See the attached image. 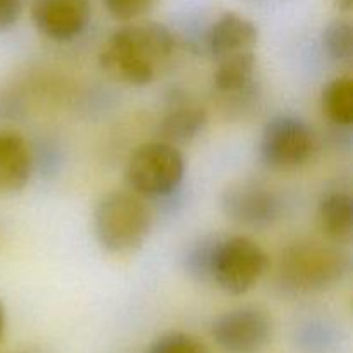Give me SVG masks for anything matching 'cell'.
<instances>
[{"label": "cell", "instance_id": "6da1fadb", "mask_svg": "<svg viewBox=\"0 0 353 353\" xmlns=\"http://www.w3.org/2000/svg\"><path fill=\"white\" fill-rule=\"evenodd\" d=\"M176 50L174 33L155 21H131L117 28L100 50V68L128 86L150 85Z\"/></svg>", "mask_w": 353, "mask_h": 353}, {"label": "cell", "instance_id": "7a4b0ae2", "mask_svg": "<svg viewBox=\"0 0 353 353\" xmlns=\"http://www.w3.org/2000/svg\"><path fill=\"white\" fill-rule=\"evenodd\" d=\"M348 268V255L336 243L296 241L283 252L278 278L285 292L310 295L336 286Z\"/></svg>", "mask_w": 353, "mask_h": 353}, {"label": "cell", "instance_id": "3957f363", "mask_svg": "<svg viewBox=\"0 0 353 353\" xmlns=\"http://www.w3.org/2000/svg\"><path fill=\"white\" fill-rule=\"evenodd\" d=\"M152 230V212L145 199L133 192H112L97 203L93 231L100 247L124 255L138 250Z\"/></svg>", "mask_w": 353, "mask_h": 353}, {"label": "cell", "instance_id": "277c9868", "mask_svg": "<svg viewBox=\"0 0 353 353\" xmlns=\"http://www.w3.org/2000/svg\"><path fill=\"white\" fill-rule=\"evenodd\" d=\"M126 183L141 199H162L174 193L185 178V157L165 141L140 145L126 165Z\"/></svg>", "mask_w": 353, "mask_h": 353}, {"label": "cell", "instance_id": "5b68a950", "mask_svg": "<svg viewBox=\"0 0 353 353\" xmlns=\"http://www.w3.org/2000/svg\"><path fill=\"white\" fill-rule=\"evenodd\" d=\"M269 268L261 245L247 236L219 238L212 261L210 283L231 296L250 292Z\"/></svg>", "mask_w": 353, "mask_h": 353}, {"label": "cell", "instance_id": "8992f818", "mask_svg": "<svg viewBox=\"0 0 353 353\" xmlns=\"http://www.w3.org/2000/svg\"><path fill=\"white\" fill-rule=\"evenodd\" d=\"M316 134L303 119L295 116H276L262 131L259 152L268 168L276 171L299 169L312 157Z\"/></svg>", "mask_w": 353, "mask_h": 353}, {"label": "cell", "instance_id": "52a82bcc", "mask_svg": "<svg viewBox=\"0 0 353 353\" xmlns=\"http://www.w3.org/2000/svg\"><path fill=\"white\" fill-rule=\"evenodd\" d=\"M272 324L257 307H240L216 317L210 336L224 353H259L271 340Z\"/></svg>", "mask_w": 353, "mask_h": 353}, {"label": "cell", "instance_id": "ba28073f", "mask_svg": "<svg viewBox=\"0 0 353 353\" xmlns=\"http://www.w3.org/2000/svg\"><path fill=\"white\" fill-rule=\"evenodd\" d=\"M221 207L231 221L248 228L272 226L283 214L281 196L252 183L230 186L221 196Z\"/></svg>", "mask_w": 353, "mask_h": 353}, {"label": "cell", "instance_id": "9c48e42d", "mask_svg": "<svg viewBox=\"0 0 353 353\" xmlns=\"http://www.w3.org/2000/svg\"><path fill=\"white\" fill-rule=\"evenodd\" d=\"M92 19L90 0H33L31 21L48 40L71 41L83 34Z\"/></svg>", "mask_w": 353, "mask_h": 353}, {"label": "cell", "instance_id": "30bf717a", "mask_svg": "<svg viewBox=\"0 0 353 353\" xmlns=\"http://www.w3.org/2000/svg\"><path fill=\"white\" fill-rule=\"evenodd\" d=\"M259 41V28L254 21L236 12H224L207 33V50L216 61L231 55L254 52Z\"/></svg>", "mask_w": 353, "mask_h": 353}, {"label": "cell", "instance_id": "8fae6325", "mask_svg": "<svg viewBox=\"0 0 353 353\" xmlns=\"http://www.w3.org/2000/svg\"><path fill=\"white\" fill-rule=\"evenodd\" d=\"M33 174V154L23 134L0 131V195L26 188Z\"/></svg>", "mask_w": 353, "mask_h": 353}, {"label": "cell", "instance_id": "7c38bea8", "mask_svg": "<svg viewBox=\"0 0 353 353\" xmlns=\"http://www.w3.org/2000/svg\"><path fill=\"white\" fill-rule=\"evenodd\" d=\"M255 68L257 59L254 52L221 59L217 61V69L214 72V86L226 99H250L257 88Z\"/></svg>", "mask_w": 353, "mask_h": 353}, {"label": "cell", "instance_id": "4fadbf2b", "mask_svg": "<svg viewBox=\"0 0 353 353\" xmlns=\"http://www.w3.org/2000/svg\"><path fill=\"white\" fill-rule=\"evenodd\" d=\"M209 124V114L195 102H178L159 126L161 141L174 147L186 145L199 138Z\"/></svg>", "mask_w": 353, "mask_h": 353}, {"label": "cell", "instance_id": "5bb4252c", "mask_svg": "<svg viewBox=\"0 0 353 353\" xmlns=\"http://www.w3.org/2000/svg\"><path fill=\"white\" fill-rule=\"evenodd\" d=\"M321 231L333 243H348L353 234V199L347 192H330L317 209Z\"/></svg>", "mask_w": 353, "mask_h": 353}, {"label": "cell", "instance_id": "9a60e30c", "mask_svg": "<svg viewBox=\"0 0 353 353\" xmlns=\"http://www.w3.org/2000/svg\"><path fill=\"white\" fill-rule=\"evenodd\" d=\"M321 103L331 123L340 128H350L353 124V79L350 76H341L327 83Z\"/></svg>", "mask_w": 353, "mask_h": 353}, {"label": "cell", "instance_id": "2e32d148", "mask_svg": "<svg viewBox=\"0 0 353 353\" xmlns=\"http://www.w3.org/2000/svg\"><path fill=\"white\" fill-rule=\"evenodd\" d=\"M219 238L221 236H203L186 248L183 265L188 276H192L195 281L210 283L214 252H216Z\"/></svg>", "mask_w": 353, "mask_h": 353}, {"label": "cell", "instance_id": "e0dca14e", "mask_svg": "<svg viewBox=\"0 0 353 353\" xmlns=\"http://www.w3.org/2000/svg\"><path fill=\"white\" fill-rule=\"evenodd\" d=\"M323 47L334 62L350 64L353 59V28L350 21H331L323 31Z\"/></svg>", "mask_w": 353, "mask_h": 353}, {"label": "cell", "instance_id": "ac0fdd59", "mask_svg": "<svg viewBox=\"0 0 353 353\" xmlns=\"http://www.w3.org/2000/svg\"><path fill=\"white\" fill-rule=\"evenodd\" d=\"M147 353H210V350L193 334L171 331L159 336L148 347Z\"/></svg>", "mask_w": 353, "mask_h": 353}, {"label": "cell", "instance_id": "d6986e66", "mask_svg": "<svg viewBox=\"0 0 353 353\" xmlns=\"http://www.w3.org/2000/svg\"><path fill=\"white\" fill-rule=\"evenodd\" d=\"M161 0H103L107 10L114 19L131 23L150 12Z\"/></svg>", "mask_w": 353, "mask_h": 353}, {"label": "cell", "instance_id": "ffe728a7", "mask_svg": "<svg viewBox=\"0 0 353 353\" xmlns=\"http://www.w3.org/2000/svg\"><path fill=\"white\" fill-rule=\"evenodd\" d=\"M300 343L310 352H324L330 347L331 336L324 326H309L300 334Z\"/></svg>", "mask_w": 353, "mask_h": 353}, {"label": "cell", "instance_id": "44dd1931", "mask_svg": "<svg viewBox=\"0 0 353 353\" xmlns=\"http://www.w3.org/2000/svg\"><path fill=\"white\" fill-rule=\"evenodd\" d=\"M24 0H0V31H7L17 23Z\"/></svg>", "mask_w": 353, "mask_h": 353}, {"label": "cell", "instance_id": "7402d4cb", "mask_svg": "<svg viewBox=\"0 0 353 353\" xmlns=\"http://www.w3.org/2000/svg\"><path fill=\"white\" fill-rule=\"evenodd\" d=\"M3 333H6V307L0 300V341H2Z\"/></svg>", "mask_w": 353, "mask_h": 353}, {"label": "cell", "instance_id": "603a6c76", "mask_svg": "<svg viewBox=\"0 0 353 353\" xmlns=\"http://www.w3.org/2000/svg\"><path fill=\"white\" fill-rule=\"evenodd\" d=\"M336 2H338V6L345 10H350L353 6V0H336Z\"/></svg>", "mask_w": 353, "mask_h": 353}, {"label": "cell", "instance_id": "cb8c5ba5", "mask_svg": "<svg viewBox=\"0 0 353 353\" xmlns=\"http://www.w3.org/2000/svg\"><path fill=\"white\" fill-rule=\"evenodd\" d=\"M14 353H40V352H37V350H23V352H14Z\"/></svg>", "mask_w": 353, "mask_h": 353}]
</instances>
